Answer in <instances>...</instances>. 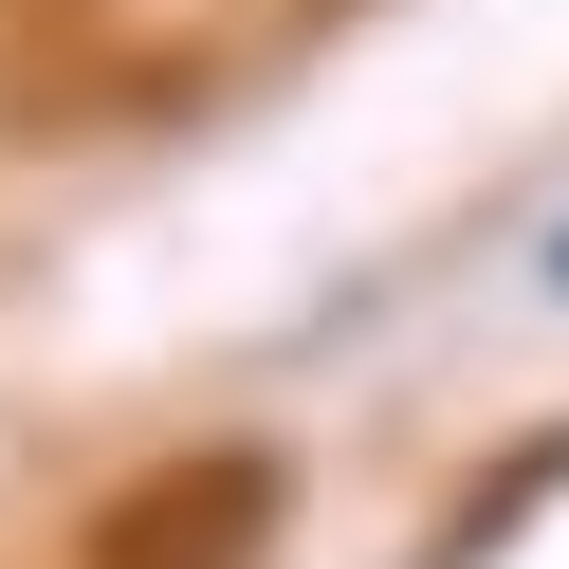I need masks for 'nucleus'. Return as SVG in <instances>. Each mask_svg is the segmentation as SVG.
I'll return each mask as SVG.
<instances>
[{
  "label": "nucleus",
  "instance_id": "1",
  "mask_svg": "<svg viewBox=\"0 0 569 569\" xmlns=\"http://www.w3.org/2000/svg\"><path fill=\"white\" fill-rule=\"evenodd\" d=\"M551 276H569V239H551Z\"/></svg>",
  "mask_w": 569,
  "mask_h": 569
}]
</instances>
